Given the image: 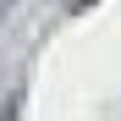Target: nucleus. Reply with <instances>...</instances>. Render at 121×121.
Listing matches in <instances>:
<instances>
[{"label":"nucleus","mask_w":121,"mask_h":121,"mask_svg":"<svg viewBox=\"0 0 121 121\" xmlns=\"http://www.w3.org/2000/svg\"><path fill=\"white\" fill-rule=\"evenodd\" d=\"M0 121H17V99H0Z\"/></svg>","instance_id":"1"},{"label":"nucleus","mask_w":121,"mask_h":121,"mask_svg":"<svg viewBox=\"0 0 121 121\" xmlns=\"http://www.w3.org/2000/svg\"><path fill=\"white\" fill-rule=\"evenodd\" d=\"M83 6H94V0H66V11H83Z\"/></svg>","instance_id":"2"},{"label":"nucleus","mask_w":121,"mask_h":121,"mask_svg":"<svg viewBox=\"0 0 121 121\" xmlns=\"http://www.w3.org/2000/svg\"><path fill=\"white\" fill-rule=\"evenodd\" d=\"M11 6H17V0H0V22H6V11H11Z\"/></svg>","instance_id":"3"}]
</instances>
